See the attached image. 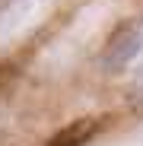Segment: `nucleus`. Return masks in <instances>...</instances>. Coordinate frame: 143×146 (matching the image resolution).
Masks as SVG:
<instances>
[{
  "mask_svg": "<svg viewBox=\"0 0 143 146\" xmlns=\"http://www.w3.org/2000/svg\"><path fill=\"white\" fill-rule=\"evenodd\" d=\"M99 127H102L99 117H80V121H73V124H67L48 146H83V143H89L95 133H99Z\"/></svg>",
  "mask_w": 143,
  "mask_h": 146,
  "instance_id": "nucleus-2",
  "label": "nucleus"
},
{
  "mask_svg": "<svg viewBox=\"0 0 143 146\" xmlns=\"http://www.w3.org/2000/svg\"><path fill=\"white\" fill-rule=\"evenodd\" d=\"M143 51V16H130L118 22L102 48V67L105 70H124L137 54Z\"/></svg>",
  "mask_w": 143,
  "mask_h": 146,
  "instance_id": "nucleus-1",
  "label": "nucleus"
}]
</instances>
